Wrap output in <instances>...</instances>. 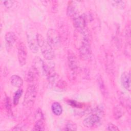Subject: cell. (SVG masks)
<instances>
[{
	"instance_id": "ffe728a7",
	"label": "cell",
	"mask_w": 131,
	"mask_h": 131,
	"mask_svg": "<svg viewBox=\"0 0 131 131\" xmlns=\"http://www.w3.org/2000/svg\"><path fill=\"white\" fill-rule=\"evenodd\" d=\"M22 94H23V90L21 89H19L15 92L14 95L13 96V104L15 105H16L18 104L19 101L20 97L21 96Z\"/></svg>"
},
{
	"instance_id": "5bb4252c",
	"label": "cell",
	"mask_w": 131,
	"mask_h": 131,
	"mask_svg": "<svg viewBox=\"0 0 131 131\" xmlns=\"http://www.w3.org/2000/svg\"><path fill=\"white\" fill-rule=\"evenodd\" d=\"M51 109L53 114L56 116H59L62 113V108L61 105L57 102H55L52 103Z\"/></svg>"
},
{
	"instance_id": "d4e9b609",
	"label": "cell",
	"mask_w": 131,
	"mask_h": 131,
	"mask_svg": "<svg viewBox=\"0 0 131 131\" xmlns=\"http://www.w3.org/2000/svg\"><path fill=\"white\" fill-rule=\"evenodd\" d=\"M66 83L65 81L62 79H59L57 81V86L60 88L61 89H63L66 87Z\"/></svg>"
},
{
	"instance_id": "7a4b0ae2",
	"label": "cell",
	"mask_w": 131,
	"mask_h": 131,
	"mask_svg": "<svg viewBox=\"0 0 131 131\" xmlns=\"http://www.w3.org/2000/svg\"><path fill=\"white\" fill-rule=\"evenodd\" d=\"M83 36L81 45L79 49V55L83 60H89L92 55V49L88 31L81 34Z\"/></svg>"
},
{
	"instance_id": "d6986e66",
	"label": "cell",
	"mask_w": 131,
	"mask_h": 131,
	"mask_svg": "<svg viewBox=\"0 0 131 131\" xmlns=\"http://www.w3.org/2000/svg\"><path fill=\"white\" fill-rule=\"evenodd\" d=\"M110 2L112 6L119 9H123L125 6V2L122 1H112Z\"/></svg>"
},
{
	"instance_id": "9c48e42d",
	"label": "cell",
	"mask_w": 131,
	"mask_h": 131,
	"mask_svg": "<svg viewBox=\"0 0 131 131\" xmlns=\"http://www.w3.org/2000/svg\"><path fill=\"white\" fill-rule=\"evenodd\" d=\"M27 42L30 50L33 53H37L39 50V46L37 43L36 36L35 37L31 34H27Z\"/></svg>"
},
{
	"instance_id": "3957f363",
	"label": "cell",
	"mask_w": 131,
	"mask_h": 131,
	"mask_svg": "<svg viewBox=\"0 0 131 131\" xmlns=\"http://www.w3.org/2000/svg\"><path fill=\"white\" fill-rule=\"evenodd\" d=\"M37 94L36 88L34 84L30 85L27 89L26 91L23 105L27 108H30L33 106Z\"/></svg>"
},
{
	"instance_id": "7402d4cb",
	"label": "cell",
	"mask_w": 131,
	"mask_h": 131,
	"mask_svg": "<svg viewBox=\"0 0 131 131\" xmlns=\"http://www.w3.org/2000/svg\"><path fill=\"white\" fill-rule=\"evenodd\" d=\"M5 108L7 112V113L9 115L12 114V111H11V105L10 103V100L9 97H7L5 99Z\"/></svg>"
},
{
	"instance_id": "603a6c76",
	"label": "cell",
	"mask_w": 131,
	"mask_h": 131,
	"mask_svg": "<svg viewBox=\"0 0 131 131\" xmlns=\"http://www.w3.org/2000/svg\"><path fill=\"white\" fill-rule=\"evenodd\" d=\"M4 6L8 9H11L15 5V3H17L15 1H5L3 2Z\"/></svg>"
},
{
	"instance_id": "277c9868",
	"label": "cell",
	"mask_w": 131,
	"mask_h": 131,
	"mask_svg": "<svg viewBox=\"0 0 131 131\" xmlns=\"http://www.w3.org/2000/svg\"><path fill=\"white\" fill-rule=\"evenodd\" d=\"M102 111L97 109L94 113L86 117L83 121V125L88 128H91L97 125L101 121Z\"/></svg>"
},
{
	"instance_id": "ac0fdd59",
	"label": "cell",
	"mask_w": 131,
	"mask_h": 131,
	"mask_svg": "<svg viewBox=\"0 0 131 131\" xmlns=\"http://www.w3.org/2000/svg\"><path fill=\"white\" fill-rule=\"evenodd\" d=\"M98 85H99V88L100 89V91L101 92L102 94L103 95H106L107 93V91L106 90V88L105 86L104 85V83L103 81V80L102 79L101 77H99L98 78Z\"/></svg>"
},
{
	"instance_id": "7c38bea8",
	"label": "cell",
	"mask_w": 131,
	"mask_h": 131,
	"mask_svg": "<svg viewBox=\"0 0 131 131\" xmlns=\"http://www.w3.org/2000/svg\"><path fill=\"white\" fill-rule=\"evenodd\" d=\"M5 40L7 46L9 48H11L16 41V36L14 32H8L5 35Z\"/></svg>"
},
{
	"instance_id": "8fae6325",
	"label": "cell",
	"mask_w": 131,
	"mask_h": 131,
	"mask_svg": "<svg viewBox=\"0 0 131 131\" xmlns=\"http://www.w3.org/2000/svg\"><path fill=\"white\" fill-rule=\"evenodd\" d=\"M39 73L32 66L31 68L28 70V72L26 75V80L29 82H32L37 80L39 76Z\"/></svg>"
},
{
	"instance_id": "5b68a950",
	"label": "cell",
	"mask_w": 131,
	"mask_h": 131,
	"mask_svg": "<svg viewBox=\"0 0 131 131\" xmlns=\"http://www.w3.org/2000/svg\"><path fill=\"white\" fill-rule=\"evenodd\" d=\"M73 26L77 31L81 34L88 32L86 28V19L83 15H80L78 14L75 15L73 18Z\"/></svg>"
},
{
	"instance_id": "4fadbf2b",
	"label": "cell",
	"mask_w": 131,
	"mask_h": 131,
	"mask_svg": "<svg viewBox=\"0 0 131 131\" xmlns=\"http://www.w3.org/2000/svg\"><path fill=\"white\" fill-rule=\"evenodd\" d=\"M10 82L13 86L16 88H20L23 84V80L22 78L16 75H14L11 76Z\"/></svg>"
},
{
	"instance_id": "30bf717a",
	"label": "cell",
	"mask_w": 131,
	"mask_h": 131,
	"mask_svg": "<svg viewBox=\"0 0 131 131\" xmlns=\"http://www.w3.org/2000/svg\"><path fill=\"white\" fill-rule=\"evenodd\" d=\"M121 82L123 87L126 90H130V73L129 72H124L121 76Z\"/></svg>"
},
{
	"instance_id": "9a60e30c",
	"label": "cell",
	"mask_w": 131,
	"mask_h": 131,
	"mask_svg": "<svg viewBox=\"0 0 131 131\" xmlns=\"http://www.w3.org/2000/svg\"><path fill=\"white\" fill-rule=\"evenodd\" d=\"M113 116L116 119H120L124 114L123 110L120 105H116L114 106L113 111Z\"/></svg>"
},
{
	"instance_id": "ba28073f",
	"label": "cell",
	"mask_w": 131,
	"mask_h": 131,
	"mask_svg": "<svg viewBox=\"0 0 131 131\" xmlns=\"http://www.w3.org/2000/svg\"><path fill=\"white\" fill-rule=\"evenodd\" d=\"M68 60L69 69L74 74L78 69V60L75 55L72 52H69L68 55Z\"/></svg>"
},
{
	"instance_id": "44dd1931",
	"label": "cell",
	"mask_w": 131,
	"mask_h": 131,
	"mask_svg": "<svg viewBox=\"0 0 131 131\" xmlns=\"http://www.w3.org/2000/svg\"><path fill=\"white\" fill-rule=\"evenodd\" d=\"M64 130H77V125L76 124L71 121H68L65 126V127L64 128Z\"/></svg>"
},
{
	"instance_id": "2e32d148",
	"label": "cell",
	"mask_w": 131,
	"mask_h": 131,
	"mask_svg": "<svg viewBox=\"0 0 131 131\" xmlns=\"http://www.w3.org/2000/svg\"><path fill=\"white\" fill-rule=\"evenodd\" d=\"M45 129L43 119L36 120V122L33 128V130H43Z\"/></svg>"
},
{
	"instance_id": "6da1fadb",
	"label": "cell",
	"mask_w": 131,
	"mask_h": 131,
	"mask_svg": "<svg viewBox=\"0 0 131 131\" xmlns=\"http://www.w3.org/2000/svg\"><path fill=\"white\" fill-rule=\"evenodd\" d=\"M36 36L39 48L40 49L43 57L48 60H51L53 59L55 57V55L53 47L42 35L37 34Z\"/></svg>"
},
{
	"instance_id": "484cf974",
	"label": "cell",
	"mask_w": 131,
	"mask_h": 131,
	"mask_svg": "<svg viewBox=\"0 0 131 131\" xmlns=\"http://www.w3.org/2000/svg\"><path fill=\"white\" fill-rule=\"evenodd\" d=\"M24 127V126L21 125V124H18L17 126H16L13 129V130H23L24 129H23V128Z\"/></svg>"
},
{
	"instance_id": "e0dca14e",
	"label": "cell",
	"mask_w": 131,
	"mask_h": 131,
	"mask_svg": "<svg viewBox=\"0 0 131 131\" xmlns=\"http://www.w3.org/2000/svg\"><path fill=\"white\" fill-rule=\"evenodd\" d=\"M73 4H70V5H69L68 8H67V15L71 17L72 18L75 15H76L77 13L76 8L75 7V6L72 5Z\"/></svg>"
},
{
	"instance_id": "8992f818",
	"label": "cell",
	"mask_w": 131,
	"mask_h": 131,
	"mask_svg": "<svg viewBox=\"0 0 131 131\" xmlns=\"http://www.w3.org/2000/svg\"><path fill=\"white\" fill-rule=\"evenodd\" d=\"M47 41L53 47H57L60 43V37L58 32L54 29H49L47 33Z\"/></svg>"
},
{
	"instance_id": "52a82bcc",
	"label": "cell",
	"mask_w": 131,
	"mask_h": 131,
	"mask_svg": "<svg viewBox=\"0 0 131 131\" xmlns=\"http://www.w3.org/2000/svg\"><path fill=\"white\" fill-rule=\"evenodd\" d=\"M17 57L19 65L21 67L25 66L27 58V49L25 44L23 42H19L18 45Z\"/></svg>"
},
{
	"instance_id": "cb8c5ba5",
	"label": "cell",
	"mask_w": 131,
	"mask_h": 131,
	"mask_svg": "<svg viewBox=\"0 0 131 131\" xmlns=\"http://www.w3.org/2000/svg\"><path fill=\"white\" fill-rule=\"evenodd\" d=\"M106 130H113V131L119 130L118 127L116 125H115V124H114L112 123H110L107 125Z\"/></svg>"
}]
</instances>
